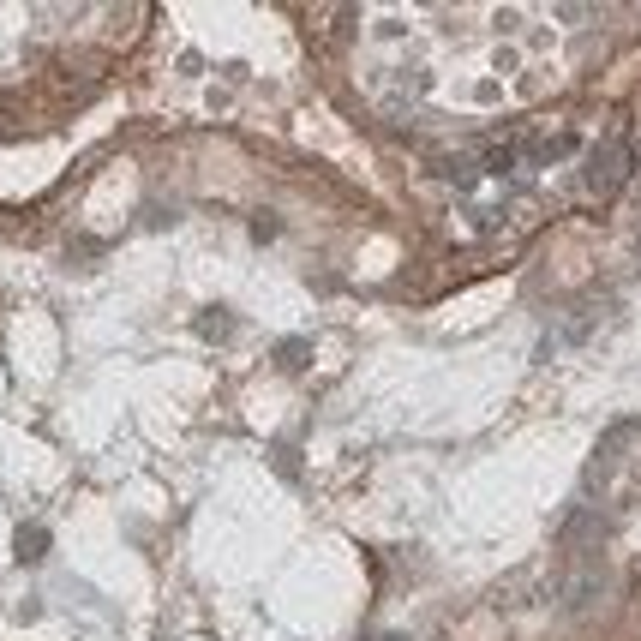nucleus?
<instances>
[{
  "mask_svg": "<svg viewBox=\"0 0 641 641\" xmlns=\"http://www.w3.org/2000/svg\"><path fill=\"white\" fill-rule=\"evenodd\" d=\"M624 174H630V138H606L600 156H594V168H588V192H594V198H612V192L624 186Z\"/></svg>",
  "mask_w": 641,
  "mask_h": 641,
  "instance_id": "nucleus-1",
  "label": "nucleus"
},
{
  "mask_svg": "<svg viewBox=\"0 0 641 641\" xmlns=\"http://www.w3.org/2000/svg\"><path fill=\"white\" fill-rule=\"evenodd\" d=\"M276 360H282V366H306V342H282Z\"/></svg>",
  "mask_w": 641,
  "mask_h": 641,
  "instance_id": "nucleus-3",
  "label": "nucleus"
},
{
  "mask_svg": "<svg viewBox=\"0 0 641 641\" xmlns=\"http://www.w3.org/2000/svg\"><path fill=\"white\" fill-rule=\"evenodd\" d=\"M384 641H402V636H384Z\"/></svg>",
  "mask_w": 641,
  "mask_h": 641,
  "instance_id": "nucleus-4",
  "label": "nucleus"
},
{
  "mask_svg": "<svg viewBox=\"0 0 641 641\" xmlns=\"http://www.w3.org/2000/svg\"><path fill=\"white\" fill-rule=\"evenodd\" d=\"M42 546H48L42 528H24V534H18V558H42Z\"/></svg>",
  "mask_w": 641,
  "mask_h": 641,
  "instance_id": "nucleus-2",
  "label": "nucleus"
}]
</instances>
